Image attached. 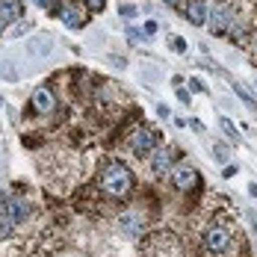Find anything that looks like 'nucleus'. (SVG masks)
Here are the masks:
<instances>
[{"mask_svg": "<svg viewBox=\"0 0 257 257\" xmlns=\"http://www.w3.org/2000/svg\"><path fill=\"white\" fill-rule=\"evenodd\" d=\"M157 112H160V118H169V115H172V109H169L166 103H160V106H157Z\"/></svg>", "mask_w": 257, "mask_h": 257, "instance_id": "412c9836", "label": "nucleus"}, {"mask_svg": "<svg viewBox=\"0 0 257 257\" xmlns=\"http://www.w3.org/2000/svg\"><path fill=\"white\" fill-rule=\"evenodd\" d=\"M53 106H56V98H53V92L51 89H36L33 92V109L36 112H53Z\"/></svg>", "mask_w": 257, "mask_h": 257, "instance_id": "6e6552de", "label": "nucleus"}, {"mask_svg": "<svg viewBox=\"0 0 257 257\" xmlns=\"http://www.w3.org/2000/svg\"><path fill=\"white\" fill-rule=\"evenodd\" d=\"M228 242H231V233L225 231V228H210V231L204 233V245L210 251H225Z\"/></svg>", "mask_w": 257, "mask_h": 257, "instance_id": "39448f33", "label": "nucleus"}, {"mask_svg": "<svg viewBox=\"0 0 257 257\" xmlns=\"http://www.w3.org/2000/svg\"><path fill=\"white\" fill-rule=\"evenodd\" d=\"M0 77L9 80V83H15V80H18V68H15V62H12V59H0Z\"/></svg>", "mask_w": 257, "mask_h": 257, "instance_id": "4468645a", "label": "nucleus"}, {"mask_svg": "<svg viewBox=\"0 0 257 257\" xmlns=\"http://www.w3.org/2000/svg\"><path fill=\"white\" fill-rule=\"evenodd\" d=\"M3 27H6V21H0V33H3Z\"/></svg>", "mask_w": 257, "mask_h": 257, "instance_id": "c85d7f7f", "label": "nucleus"}, {"mask_svg": "<svg viewBox=\"0 0 257 257\" xmlns=\"http://www.w3.org/2000/svg\"><path fill=\"white\" fill-rule=\"evenodd\" d=\"M118 228L127 233V236H139L142 228H145V216H142L139 210H127V213L118 216Z\"/></svg>", "mask_w": 257, "mask_h": 257, "instance_id": "7ed1b4c3", "label": "nucleus"}, {"mask_svg": "<svg viewBox=\"0 0 257 257\" xmlns=\"http://www.w3.org/2000/svg\"><path fill=\"white\" fill-rule=\"evenodd\" d=\"M195 180H198V175H195V169L189 163H180L178 169H175V186L178 189H192Z\"/></svg>", "mask_w": 257, "mask_h": 257, "instance_id": "1a4fd4ad", "label": "nucleus"}, {"mask_svg": "<svg viewBox=\"0 0 257 257\" xmlns=\"http://www.w3.org/2000/svg\"><path fill=\"white\" fill-rule=\"evenodd\" d=\"M6 207H9V195H6V192H0V219L6 216Z\"/></svg>", "mask_w": 257, "mask_h": 257, "instance_id": "a211bd4d", "label": "nucleus"}, {"mask_svg": "<svg viewBox=\"0 0 257 257\" xmlns=\"http://www.w3.org/2000/svg\"><path fill=\"white\" fill-rule=\"evenodd\" d=\"M233 89H236V95H239V98L245 101V106H248V109H254V112H257V101H254V95H251V92H248V89H245L242 83H233Z\"/></svg>", "mask_w": 257, "mask_h": 257, "instance_id": "2eb2a0df", "label": "nucleus"}, {"mask_svg": "<svg viewBox=\"0 0 257 257\" xmlns=\"http://www.w3.org/2000/svg\"><path fill=\"white\" fill-rule=\"evenodd\" d=\"M210 30L213 33H225L228 30V24H233V18H231V9H228V3H219L213 12H210Z\"/></svg>", "mask_w": 257, "mask_h": 257, "instance_id": "423d86ee", "label": "nucleus"}, {"mask_svg": "<svg viewBox=\"0 0 257 257\" xmlns=\"http://www.w3.org/2000/svg\"><path fill=\"white\" fill-rule=\"evenodd\" d=\"M163 3H169V6H175V3H180V0H163Z\"/></svg>", "mask_w": 257, "mask_h": 257, "instance_id": "cd10ccee", "label": "nucleus"}, {"mask_svg": "<svg viewBox=\"0 0 257 257\" xmlns=\"http://www.w3.org/2000/svg\"><path fill=\"white\" fill-rule=\"evenodd\" d=\"M172 45H175V51H178V53L186 51V42H183V39H172Z\"/></svg>", "mask_w": 257, "mask_h": 257, "instance_id": "4be33fe9", "label": "nucleus"}, {"mask_svg": "<svg viewBox=\"0 0 257 257\" xmlns=\"http://www.w3.org/2000/svg\"><path fill=\"white\" fill-rule=\"evenodd\" d=\"M86 3H89V6H92L95 12H101V9H103V3H106V0H86Z\"/></svg>", "mask_w": 257, "mask_h": 257, "instance_id": "5701e85b", "label": "nucleus"}, {"mask_svg": "<svg viewBox=\"0 0 257 257\" xmlns=\"http://www.w3.org/2000/svg\"><path fill=\"white\" fill-rule=\"evenodd\" d=\"M27 216H30V204H27L24 198H9V207H6L3 219H9L12 225H21Z\"/></svg>", "mask_w": 257, "mask_h": 257, "instance_id": "0eeeda50", "label": "nucleus"}, {"mask_svg": "<svg viewBox=\"0 0 257 257\" xmlns=\"http://www.w3.org/2000/svg\"><path fill=\"white\" fill-rule=\"evenodd\" d=\"M157 33V21H148V24H145V36H154Z\"/></svg>", "mask_w": 257, "mask_h": 257, "instance_id": "b1692460", "label": "nucleus"}, {"mask_svg": "<svg viewBox=\"0 0 257 257\" xmlns=\"http://www.w3.org/2000/svg\"><path fill=\"white\" fill-rule=\"evenodd\" d=\"M101 189L106 195H112V198H127L130 189H133V175H130V169L121 166V163H109L101 175Z\"/></svg>", "mask_w": 257, "mask_h": 257, "instance_id": "f257e3e1", "label": "nucleus"}, {"mask_svg": "<svg viewBox=\"0 0 257 257\" xmlns=\"http://www.w3.org/2000/svg\"><path fill=\"white\" fill-rule=\"evenodd\" d=\"M186 18H189V24H195V27L207 24V6H204V0H189V3H186Z\"/></svg>", "mask_w": 257, "mask_h": 257, "instance_id": "9d476101", "label": "nucleus"}, {"mask_svg": "<svg viewBox=\"0 0 257 257\" xmlns=\"http://www.w3.org/2000/svg\"><path fill=\"white\" fill-rule=\"evenodd\" d=\"M154 145H157V136L148 127L133 130V136H130V151H133L136 157H148L151 151H154Z\"/></svg>", "mask_w": 257, "mask_h": 257, "instance_id": "f03ea898", "label": "nucleus"}, {"mask_svg": "<svg viewBox=\"0 0 257 257\" xmlns=\"http://www.w3.org/2000/svg\"><path fill=\"white\" fill-rule=\"evenodd\" d=\"M21 18V3L18 0H0V21H15Z\"/></svg>", "mask_w": 257, "mask_h": 257, "instance_id": "f8f14e48", "label": "nucleus"}, {"mask_svg": "<svg viewBox=\"0 0 257 257\" xmlns=\"http://www.w3.org/2000/svg\"><path fill=\"white\" fill-rule=\"evenodd\" d=\"M213 154L219 157V160H228V148H225V145H216V148H213Z\"/></svg>", "mask_w": 257, "mask_h": 257, "instance_id": "aec40b11", "label": "nucleus"}, {"mask_svg": "<svg viewBox=\"0 0 257 257\" xmlns=\"http://www.w3.org/2000/svg\"><path fill=\"white\" fill-rule=\"evenodd\" d=\"M9 231H12V222H9V219H3V222H0V239H6Z\"/></svg>", "mask_w": 257, "mask_h": 257, "instance_id": "f3484780", "label": "nucleus"}, {"mask_svg": "<svg viewBox=\"0 0 257 257\" xmlns=\"http://www.w3.org/2000/svg\"><path fill=\"white\" fill-rule=\"evenodd\" d=\"M178 98L186 103V101H189V92H186V89H178Z\"/></svg>", "mask_w": 257, "mask_h": 257, "instance_id": "393cba45", "label": "nucleus"}, {"mask_svg": "<svg viewBox=\"0 0 257 257\" xmlns=\"http://www.w3.org/2000/svg\"><path fill=\"white\" fill-rule=\"evenodd\" d=\"M36 6H51V0H33Z\"/></svg>", "mask_w": 257, "mask_h": 257, "instance_id": "a878e982", "label": "nucleus"}, {"mask_svg": "<svg viewBox=\"0 0 257 257\" xmlns=\"http://www.w3.org/2000/svg\"><path fill=\"white\" fill-rule=\"evenodd\" d=\"M127 39H130V45L139 42V30H136V27H127Z\"/></svg>", "mask_w": 257, "mask_h": 257, "instance_id": "6ab92c4d", "label": "nucleus"}, {"mask_svg": "<svg viewBox=\"0 0 257 257\" xmlns=\"http://www.w3.org/2000/svg\"><path fill=\"white\" fill-rule=\"evenodd\" d=\"M62 24L71 27V30H80L83 27V12H80L74 3H65L62 6Z\"/></svg>", "mask_w": 257, "mask_h": 257, "instance_id": "9b49d317", "label": "nucleus"}, {"mask_svg": "<svg viewBox=\"0 0 257 257\" xmlns=\"http://www.w3.org/2000/svg\"><path fill=\"white\" fill-rule=\"evenodd\" d=\"M53 51V39L51 36H36L30 45H27V59H48Z\"/></svg>", "mask_w": 257, "mask_h": 257, "instance_id": "20e7f679", "label": "nucleus"}, {"mask_svg": "<svg viewBox=\"0 0 257 257\" xmlns=\"http://www.w3.org/2000/svg\"><path fill=\"white\" fill-rule=\"evenodd\" d=\"M169 169H172V151H157L154 172H157V175H163V172H169Z\"/></svg>", "mask_w": 257, "mask_h": 257, "instance_id": "ddd939ff", "label": "nucleus"}, {"mask_svg": "<svg viewBox=\"0 0 257 257\" xmlns=\"http://www.w3.org/2000/svg\"><path fill=\"white\" fill-rule=\"evenodd\" d=\"M219 127L225 130V136H228L231 142H239V133H236V127L231 124V118H219Z\"/></svg>", "mask_w": 257, "mask_h": 257, "instance_id": "dca6fc26", "label": "nucleus"}, {"mask_svg": "<svg viewBox=\"0 0 257 257\" xmlns=\"http://www.w3.org/2000/svg\"><path fill=\"white\" fill-rule=\"evenodd\" d=\"M0 106H3V101H0Z\"/></svg>", "mask_w": 257, "mask_h": 257, "instance_id": "c756f323", "label": "nucleus"}, {"mask_svg": "<svg viewBox=\"0 0 257 257\" xmlns=\"http://www.w3.org/2000/svg\"><path fill=\"white\" fill-rule=\"evenodd\" d=\"M248 192H251V195L257 198V183H251V186H248Z\"/></svg>", "mask_w": 257, "mask_h": 257, "instance_id": "bb28decb", "label": "nucleus"}]
</instances>
